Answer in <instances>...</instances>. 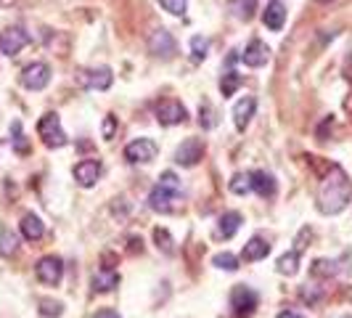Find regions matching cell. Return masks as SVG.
<instances>
[{
  "instance_id": "cell-1",
  "label": "cell",
  "mask_w": 352,
  "mask_h": 318,
  "mask_svg": "<svg viewBox=\"0 0 352 318\" xmlns=\"http://www.w3.org/2000/svg\"><path fill=\"white\" fill-rule=\"evenodd\" d=\"M352 199V180L339 165H329L326 176L320 178L318 186V210L323 215H339L350 204Z\"/></svg>"
},
{
  "instance_id": "cell-2",
  "label": "cell",
  "mask_w": 352,
  "mask_h": 318,
  "mask_svg": "<svg viewBox=\"0 0 352 318\" xmlns=\"http://www.w3.org/2000/svg\"><path fill=\"white\" fill-rule=\"evenodd\" d=\"M37 136L43 138V143L48 146V149H61V146H67L69 138H67V133H64V127H61V120H58V114H43L40 117V123H37Z\"/></svg>"
},
{
  "instance_id": "cell-3",
  "label": "cell",
  "mask_w": 352,
  "mask_h": 318,
  "mask_svg": "<svg viewBox=\"0 0 352 318\" xmlns=\"http://www.w3.org/2000/svg\"><path fill=\"white\" fill-rule=\"evenodd\" d=\"M257 302H260L257 292L249 289L247 284L233 286V292H230V308H233V316L236 318H249L257 310Z\"/></svg>"
},
{
  "instance_id": "cell-4",
  "label": "cell",
  "mask_w": 352,
  "mask_h": 318,
  "mask_svg": "<svg viewBox=\"0 0 352 318\" xmlns=\"http://www.w3.org/2000/svg\"><path fill=\"white\" fill-rule=\"evenodd\" d=\"M148 207L154 212H162V215H170V212H177L180 207V191H173V189H164V186H154L151 194H148Z\"/></svg>"
},
{
  "instance_id": "cell-5",
  "label": "cell",
  "mask_w": 352,
  "mask_h": 318,
  "mask_svg": "<svg viewBox=\"0 0 352 318\" xmlns=\"http://www.w3.org/2000/svg\"><path fill=\"white\" fill-rule=\"evenodd\" d=\"M35 273L40 284H45V286H58L61 279H64V263L56 257V255H45V257H40L35 265Z\"/></svg>"
},
{
  "instance_id": "cell-6",
  "label": "cell",
  "mask_w": 352,
  "mask_h": 318,
  "mask_svg": "<svg viewBox=\"0 0 352 318\" xmlns=\"http://www.w3.org/2000/svg\"><path fill=\"white\" fill-rule=\"evenodd\" d=\"M157 143L151 138H135V141H130L124 146V159L130 165H146V162L157 159Z\"/></svg>"
},
{
  "instance_id": "cell-7",
  "label": "cell",
  "mask_w": 352,
  "mask_h": 318,
  "mask_svg": "<svg viewBox=\"0 0 352 318\" xmlns=\"http://www.w3.org/2000/svg\"><path fill=\"white\" fill-rule=\"evenodd\" d=\"M188 120V112H186V106L175 101V98H167V101H162L157 104V123L162 127H173V125H183Z\"/></svg>"
},
{
  "instance_id": "cell-8",
  "label": "cell",
  "mask_w": 352,
  "mask_h": 318,
  "mask_svg": "<svg viewBox=\"0 0 352 318\" xmlns=\"http://www.w3.org/2000/svg\"><path fill=\"white\" fill-rule=\"evenodd\" d=\"M80 85L88 90H109L114 83V74L109 67H93V70H82L77 74Z\"/></svg>"
},
{
  "instance_id": "cell-9",
  "label": "cell",
  "mask_w": 352,
  "mask_h": 318,
  "mask_svg": "<svg viewBox=\"0 0 352 318\" xmlns=\"http://www.w3.org/2000/svg\"><path fill=\"white\" fill-rule=\"evenodd\" d=\"M48 83H51V67L43 64V61H35L21 72V85L27 90H43Z\"/></svg>"
},
{
  "instance_id": "cell-10",
  "label": "cell",
  "mask_w": 352,
  "mask_h": 318,
  "mask_svg": "<svg viewBox=\"0 0 352 318\" xmlns=\"http://www.w3.org/2000/svg\"><path fill=\"white\" fill-rule=\"evenodd\" d=\"M204 141L201 138H186V141L177 146L175 151V162L177 165H183V167H196L201 157H204Z\"/></svg>"
},
{
  "instance_id": "cell-11",
  "label": "cell",
  "mask_w": 352,
  "mask_h": 318,
  "mask_svg": "<svg viewBox=\"0 0 352 318\" xmlns=\"http://www.w3.org/2000/svg\"><path fill=\"white\" fill-rule=\"evenodd\" d=\"M24 45H30V35L21 27H8L6 32H0V53L16 56Z\"/></svg>"
},
{
  "instance_id": "cell-12",
  "label": "cell",
  "mask_w": 352,
  "mask_h": 318,
  "mask_svg": "<svg viewBox=\"0 0 352 318\" xmlns=\"http://www.w3.org/2000/svg\"><path fill=\"white\" fill-rule=\"evenodd\" d=\"M98 178H101V162H98V159H82V162H77V167H74V180H77L82 189H93V186L98 183Z\"/></svg>"
},
{
  "instance_id": "cell-13",
  "label": "cell",
  "mask_w": 352,
  "mask_h": 318,
  "mask_svg": "<svg viewBox=\"0 0 352 318\" xmlns=\"http://www.w3.org/2000/svg\"><path fill=\"white\" fill-rule=\"evenodd\" d=\"M148 51L159 56V59H173V53L177 51L175 37L170 35L167 30H157L154 35L148 37Z\"/></svg>"
},
{
  "instance_id": "cell-14",
  "label": "cell",
  "mask_w": 352,
  "mask_h": 318,
  "mask_svg": "<svg viewBox=\"0 0 352 318\" xmlns=\"http://www.w3.org/2000/svg\"><path fill=\"white\" fill-rule=\"evenodd\" d=\"M254 109H257V101L252 96H244L241 101H236V106H233V123H236L239 133H244L249 127L252 117H254Z\"/></svg>"
},
{
  "instance_id": "cell-15",
  "label": "cell",
  "mask_w": 352,
  "mask_h": 318,
  "mask_svg": "<svg viewBox=\"0 0 352 318\" xmlns=\"http://www.w3.org/2000/svg\"><path fill=\"white\" fill-rule=\"evenodd\" d=\"M267 59H270V48L265 45L263 40H252L247 48H244V53H241V61L247 67H265Z\"/></svg>"
},
{
  "instance_id": "cell-16",
  "label": "cell",
  "mask_w": 352,
  "mask_h": 318,
  "mask_svg": "<svg viewBox=\"0 0 352 318\" xmlns=\"http://www.w3.org/2000/svg\"><path fill=\"white\" fill-rule=\"evenodd\" d=\"M90 284H93V292H101V295L114 292L120 286V273L114 268H101V271L93 273V282Z\"/></svg>"
},
{
  "instance_id": "cell-17",
  "label": "cell",
  "mask_w": 352,
  "mask_h": 318,
  "mask_svg": "<svg viewBox=\"0 0 352 318\" xmlns=\"http://www.w3.org/2000/svg\"><path fill=\"white\" fill-rule=\"evenodd\" d=\"M283 21H286V6H283L281 0L267 3V8L263 11L265 27H267V30H273V32H278V30H283Z\"/></svg>"
},
{
  "instance_id": "cell-18",
  "label": "cell",
  "mask_w": 352,
  "mask_h": 318,
  "mask_svg": "<svg viewBox=\"0 0 352 318\" xmlns=\"http://www.w3.org/2000/svg\"><path fill=\"white\" fill-rule=\"evenodd\" d=\"M270 255V244L265 242L263 236H252L244 249H241V257L247 260V263H257V260H265Z\"/></svg>"
},
{
  "instance_id": "cell-19",
  "label": "cell",
  "mask_w": 352,
  "mask_h": 318,
  "mask_svg": "<svg viewBox=\"0 0 352 318\" xmlns=\"http://www.w3.org/2000/svg\"><path fill=\"white\" fill-rule=\"evenodd\" d=\"M19 229H21V236H24L27 242H40L43 233H45V226H43V220L37 218L35 212H27V215L21 218Z\"/></svg>"
},
{
  "instance_id": "cell-20",
  "label": "cell",
  "mask_w": 352,
  "mask_h": 318,
  "mask_svg": "<svg viewBox=\"0 0 352 318\" xmlns=\"http://www.w3.org/2000/svg\"><path fill=\"white\" fill-rule=\"evenodd\" d=\"M249 180H252V191H257L263 199L276 196V180H273V176H267L265 170H254V173H249Z\"/></svg>"
},
{
  "instance_id": "cell-21",
  "label": "cell",
  "mask_w": 352,
  "mask_h": 318,
  "mask_svg": "<svg viewBox=\"0 0 352 318\" xmlns=\"http://www.w3.org/2000/svg\"><path fill=\"white\" fill-rule=\"evenodd\" d=\"M239 229H241V215H239V212H226V215H220V220H217V233H220L223 239H233Z\"/></svg>"
},
{
  "instance_id": "cell-22",
  "label": "cell",
  "mask_w": 352,
  "mask_h": 318,
  "mask_svg": "<svg viewBox=\"0 0 352 318\" xmlns=\"http://www.w3.org/2000/svg\"><path fill=\"white\" fill-rule=\"evenodd\" d=\"M276 268H278L281 276H294V273L300 271V249H292V252L281 255Z\"/></svg>"
},
{
  "instance_id": "cell-23",
  "label": "cell",
  "mask_w": 352,
  "mask_h": 318,
  "mask_svg": "<svg viewBox=\"0 0 352 318\" xmlns=\"http://www.w3.org/2000/svg\"><path fill=\"white\" fill-rule=\"evenodd\" d=\"M19 252V239L14 231L0 229V257H14Z\"/></svg>"
},
{
  "instance_id": "cell-24",
  "label": "cell",
  "mask_w": 352,
  "mask_h": 318,
  "mask_svg": "<svg viewBox=\"0 0 352 318\" xmlns=\"http://www.w3.org/2000/svg\"><path fill=\"white\" fill-rule=\"evenodd\" d=\"M336 271H339V268H336L334 260H323V257L310 265V273H313L316 279H331V276H336Z\"/></svg>"
},
{
  "instance_id": "cell-25",
  "label": "cell",
  "mask_w": 352,
  "mask_h": 318,
  "mask_svg": "<svg viewBox=\"0 0 352 318\" xmlns=\"http://www.w3.org/2000/svg\"><path fill=\"white\" fill-rule=\"evenodd\" d=\"M241 74H236V72H228V74H223V80H220V93L226 96V98H230L236 90L241 88Z\"/></svg>"
},
{
  "instance_id": "cell-26",
  "label": "cell",
  "mask_w": 352,
  "mask_h": 318,
  "mask_svg": "<svg viewBox=\"0 0 352 318\" xmlns=\"http://www.w3.org/2000/svg\"><path fill=\"white\" fill-rule=\"evenodd\" d=\"M212 265H217L220 271H239V257L233 255V252H217L214 257H212Z\"/></svg>"
},
{
  "instance_id": "cell-27",
  "label": "cell",
  "mask_w": 352,
  "mask_h": 318,
  "mask_svg": "<svg viewBox=\"0 0 352 318\" xmlns=\"http://www.w3.org/2000/svg\"><path fill=\"white\" fill-rule=\"evenodd\" d=\"M154 242H157L159 252H164V255L175 252V242H173V236H170L167 229H154Z\"/></svg>"
},
{
  "instance_id": "cell-28",
  "label": "cell",
  "mask_w": 352,
  "mask_h": 318,
  "mask_svg": "<svg viewBox=\"0 0 352 318\" xmlns=\"http://www.w3.org/2000/svg\"><path fill=\"white\" fill-rule=\"evenodd\" d=\"M233 14L236 19H241V21H249V19L254 17V8H257V3L254 0H233Z\"/></svg>"
},
{
  "instance_id": "cell-29",
  "label": "cell",
  "mask_w": 352,
  "mask_h": 318,
  "mask_svg": "<svg viewBox=\"0 0 352 318\" xmlns=\"http://www.w3.org/2000/svg\"><path fill=\"white\" fill-rule=\"evenodd\" d=\"M228 189H230V194L244 196V194H249V191H252V180H249L247 173H239V176H233V178H230Z\"/></svg>"
},
{
  "instance_id": "cell-30",
  "label": "cell",
  "mask_w": 352,
  "mask_h": 318,
  "mask_svg": "<svg viewBox=\"0 0 352 318\" xmlns=\"http://www.w3.org/2000/svg\"><path fill=\"white\" fill-rule=\"evenodd\" d=\"M300 300L305 302V305H318V302L323 300V292L318 289V286H310V284H305V286H300Z\"/></svg>"
},
{
  "instance_id": "cell-31",
  "label": "cell",
  "mask_w": 352,
  "mask_h": 318,
  "mask_svg": "<svg viewBox=\"0 0 352 318\" xmlns=\"http://www.w3.org/2000/svg\"><path fill=\"white\" fill-rule=\"evenodd\" d=\"M207 53H210V43H207L201 35L191 37V56H194V61H204Z\"/></svg>"
},
{
  "instance_id": "cell-32",
  "label": "cell",
  "mask_w": 352,
  "mask_h": 318,
  "mask_svg": "<svg viewBox=\"0 0 352 318\" xmlns=\"http://www.w3.org/2000/svg\"><path fill=\"white\" fill-rule=\"evenodd\" d=\"M159 6H162L167 14H173V17H183L186 8H188V0H159Z\"/></svg>"
},
{
  "instance_id": "cell-33",
  "label": "cell",
  "mask_w": 352,
  "mask_h": 318,
  "mask_svg": "<svg viewBox=\"0 0 352 318\" xmlns=\"http://www.w3.org/2000/svg\"><path fill=\"white\" fill-rule=\"evenodd\" d=\"M40 313L45 318H58L64 313V305L56 300H40Z\"/></svg>"
},
{
  "instance_id": "cell-34",
  "label": "cell",
  "mask_w": 352,
  "mask_h": 318,
  "mask_svg": "<svg viewBox=\"0 0 352 318\" xmlns=\"http://www.w3.org/2000/svg\"><path fill=\"white\" fill-rule=\"evenodd\" d=\"M11 133H14V149H16V154H27L30 151V143L24 141V136H21V125L19 123L11 125Z\"/></svg>"
},
{
  "instance_id": "cell-35",
  "label": "cell",
  "mask_w": 352,
  "mask_h": 318,
  "mask_svg": "<svg viewBox=\"0 0 352 318\" xmlns=\"http://www.w3.org/2000/svg\"><path fill=\"white\" fill-rule=\"evenodd\" d=\"M159 186H164V189H173V191H180V189H183V186H180V178H177L173 170L162 173V178H159Z\"/></svg>"
},
{
  "instance_id": "cell-36",
  "label": "cell",
  "mask_w": 352,
  "mask_h": 318,
  "mask_svg": "<svg viewBox=\"0 0 352 318\" xmlns=\"http://www.w3.org/2000/svg\"><path fill=\"white\" fill-rule=\"evenodd\" d=\"M114 133H117V117H114V114H106L104 138H106V141H114Z\"/></svg>"
},
{
  "instance_id": "cell-37",
  "label": "cell",
  "mask_w": 352,
  "mask_h": 318,
  "mask_svg": "<svg viewBox=\"0 0 352 318\" xmlns=\"http://www.w3.org/2000/svg\"><path fill=\"white\" fill-rule=\"evenodd\" d=\"M96 318H120V313H117V310H111V308H104V310H98V313H96Z\"/></svg>"
},
{
  "instance_id": "cell-38",
  "label": "cell",
  "mask_w": 352,
  "mask_h": 318,
  "mask_svg": "<svg viewBox=\"0 0 352 318\" xmlns=\"http://www.w3.org/2000/svg\"><path fill=\"white\" fill-rule=\"evenodd\" d=\"M278 318H305V316L297 313V310H283V313H278Z\"/></svg>"
},
{
  "instance_id": "cell-39",
  "label": "cell",
  "mask_w": 352,
  "mask_h": 318,
  "mask_svg": "<svg viewBox=\"0 0 352 318\" xmlns=\"http://www.w3.org/2000/svg\"><path fill=\"white\" fill-rule=\"evenodd\" d=\"M320 3H331V0H320Z\"/></svg>"
}]
</instances>
